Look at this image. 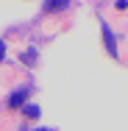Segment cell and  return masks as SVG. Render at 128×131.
<instances>
[{
    "mask_svg": "<svg viewBox=\"0 0 128 131\" xmlns=\"http://www.w3.org/2000/svg\"><path fill=\"white\" fill-rule=\"evenodd\" d=\"M3 50H6V42H0V61H3Z\"/></svg>",
    "mask_w": 128,
    "mask_h": 131,
    "instance_id": "8992f818",
    "label": "cell"
},
{
    "mask_svg": "<svg viewBox=\"0 0 128 131\" xmlns=\"http://www.w3.org/2000/svg\"><path fill=\"white\" fill-rule=\"evenodd\" d=\"M20 59H22L25 64H33V61H36V50L31 48V50H25V53H22V56H20Z\"/></svg>",
    "mask_w": 128,
    "mask_h": 131,
    "instance_id": "5b68a950",
    "label": "cell"
},
{
    "mask_svg": "<svg viewBox=\"0 0 128 131\" xmlns=\"http://www.w3.org/2000/svg\"><path fill=\"white\" fill-rule=\"evenodd\" d=\"M25 101H28V89H17L8 98V109H20V106H25Z\"/></svg>",
    "mask_w": 128,
    "mask_h": 131,
    "instance_id": "7a4b0ae2",
    "label": "cell"
},
{
    "mask_svg": "<svg viewBox=\"0 0 128 131\" xmlns=\"http://www.w3.org/2000/svg\"><path fill=\"white\" fill-rule=\"evenodd\" d=\"M103 45H106V50L109 56H117V42H114V34H111V28L103 23Z\"/></svg>",
    "mask_w": 128,
    "mask_h": 131,
    "instance_id": "6da1fadb",
    "label": "cell"
},
{
    "mask_svg": "<svg viewBox=\"0 0 128 131\" xmlns=\"http://www.w3.org/2000/svg\"><path fill=\"white\" fill-rule=\"evenodd\" d=\"M67 6H70V0H48L45 3V11H53L56 14V11H64Z\"/></svg>",
    "mask_w": 128,
    "mask_h": 131,
    "instance_id": "3957f363",
    "label": "cell"
},
{
    "mask_svg": "<svg viewBox=\"0 0 128 131\" xmlns=\"http://www.w3.org/2000/svg\"><path fill=\"white\" fill-rule=\"evenodd\" d=\"M36 131H53V128H36Z\"/></svg>",
    "mask_w": 128,
    "mask_h": 131,
    "instance_id": "52a82bcc",
    "label": "cell"
},
{
    "mask_svg": "<svg viewBox=\"0 0 128 131\" xmlns=\"http://www.w3.org/2000/svg\"><path fill=\"white\" fill-rule=\"evenodd\" d=\"M22 114H25V117H33V120H36V117H39V106L25 103V106H22Z\"/></svg>",
    "mask_w": 128,
    "mask_h": 131,
    "instance_id": "277c9868",
    "label": "cell"
}]
</instances>
